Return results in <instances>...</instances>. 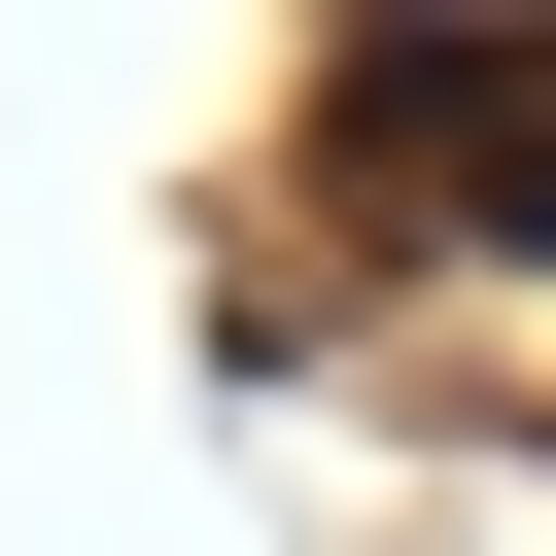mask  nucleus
Instances as JSON below:
<instances>
[{
    "instance_id": "f257e3e1",
    "label": "nucleus",
    "mask_w": 556,
    "mask_h": 556,
    "mask_svg": "<svg viewBox=\"0 0 556 556\" xmlns=\"http://www.w3.org/2000/svg\"><path fill=\"white\" fill-rule=\"evenodd\" d=\"M348 139L486 243H556V35H348Z\"/></svg>"
}]
</instances>
